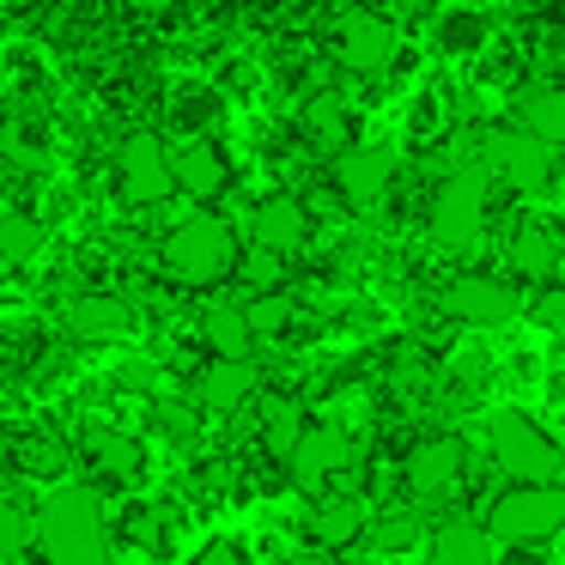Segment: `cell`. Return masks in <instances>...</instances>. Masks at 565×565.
Returning a JSON list of instances; mask_svg holds the SVG:
<instances>
[{"mask_svg":"<svg viewBox=\"0 0 565 565\" xmlns=\"http://www.w3.org/2000/svg\"><path fill=\"white\" fill-rule=\"evenodd\" d=\"M38 547L50 565H110L98 492L92 487H55L38 511Z\"/></svg>","mask_w":565,"mask_h":565,"instance_id":"6da1fadb","label":"cell"},{"mask_svg":"<svg viewBox=\"0 0 565 565\" xmlns=\"http://www.w3.org/2000/svg\"><path fill=\"white\" fill-rule=\"evenodd\" d=\"M159 262H164V274L183 280V286H213V280H225V274L237 268V237H232V225H225L220 213H189L183 225L164 232Z\"/></svg>","mask_w":565,"mask_h":565,"instance_id":"7a4b0ae2","label":"cell"},{"mask_svg":"<svg viewBox=\"0 0 565 565\" xmlns=\"http://www.w3.org/2000/svg\"><path fill=\"white\" fill-rule=\"evenodd\" d=\"M492 462H499L516 487H559V475H565L559 444L523 414H492Z\"/></svg>","mask_w":565,"mask_h":565,"instance_id":"3957f363","label":"cell"},{"mask_svg":"<svg viewBox=\"0 0 565 565\" xmlns=\"http://www.w3.org/2000/svg\"><path fill=\"white\" fill-rule=\"evenodd\" d=\"M559 529H565V487H516L487 516V541H504V547H535Z\"/></svg>","mask_w":565,"mask_h":565,"instance_id":"277c9868","label":"cell"},{"mask_svg":"<svg viewBox=\"0 0 565 565\" xmlns=\"http://www.w3.org/2000/svg\"><path fill=\"white\" fill-rule=\"evenodd\" d=\"M480 232H487V171L462 164L431 201V237L444 249H475Z\"/></svg>","mask_w":565,"mask_h":565,"instance_id":"5b68a950","label":"cell"},{"mask_svg":"<svg viewBox=\"0 0 565 565\" xmlns=\"http://www.w3.org/2000/svg\"><path fill=\"white\" fill-rule=\"evenodd\" d=\"M480 171H492V177H504L511 189L535 195V189L553 183V147H541V140L523 135L516 122L487 128V135H480Z\"/></svg>","mask_w":565,"mask_h":565,"instance_id":"8992f818","label":"cell"},{"mask_svg":"<svg viewBox=\"0 0 565 565\" xmlns=\"http://www.w3.org/2000/svg\"><path fill=\"white\" fill-rule=\"evenodd\" d=\"M116 183L135 207H159L164 195H177L171 183V147L159 135H128L122 152H116Z\"/></svg>","mask_w":565,"mask_h":565,"instance_id":"52a82bcc","label":"cell"},{"mask_svg":"<svg viewBox=\"0 0 565 565\" xmlns=\"http://www.w3.org/2000/svg\"><path fill=\"white\" fill-rule=\"evenodd\" d=\"M444 310L456 322H468V329H499V322H511L523 310V298L499 274H462V280L444 286Z\"/></svg>","mask_w":565,"mask_h":565,"instance_id":"ba28073f","label":"cell"},{"mask_svg":"<svg viewBox=\"0 0 565 565\" xmlns=\"http://www.w3.org/2000/svg\"><path fill=\"white\" fill-rule=\"evenodd\" d=\"M402 475H407V492H414V499H450V492L462 487V475H468L462 438H426V444H414Z\"/></svg>","mask_w":565,"mask_h":565,"instance_id":"9c48e42d","label":"cell"},{"mask_svg":"<svg viewBox=\"0 0 565 565\" xmlns=\"http://www.w3.org/2000/svg\"><path fill=\"white\" fill-rule=\"evenodd\" d=\"M395 183V159L383 147H341L334 152V195L347 207H377Z\"/></svg>","mask_w":565,"mask_h":565,"instance_id":"30bf717a","label":"cell"},{"mask_svg":"<svg viewBox=\"0 0 565 565\" xmlns=\"http://www.w3.org/2000/svg\"><path fill=\"white\" fill-rule=\"evenodd\" d=\"M334 50H341V67H353V74H383V67L395 62V50H402V38H395V25L377 13H347Z\"/></svg>","mask_w":565,"mask_h":565,"instance_id":"8fae6325","label":"cell"},{"mask_svg":"<svg viewBox=\"0 0 565 565\" xmlns=\"http://www.w3.org/2000/svg\"><path fill=\"white\" fill-rule=\"evenodd\" d=\"M249 237L256 249H274V256H298L310 237V207L298 195H268L256 213H249Z\"/></svg>","mask_w":565,"mask_h":565,"instance_id":"7c38bea8","label":"cell"},{"mask_svg":"<svg viewBox=\"0 0 565 565\" xmlns=\"http://www.w3.org/2000/svg\"><path fill=\"white\" fill-rule=\"evenodd\" d=\"M347 456H353V444H347L341 426H305V438L292 444V456H286V462H292V480H298V487L317 492L322 480H329L334 468L347 462Z\"/></svg>","mask_w":565,"mask_h":565,"instance_id":"4fadbf2b","label":"cell"},{"mask_svg":"<svg viewBox=\"0 0 565 565\" xmlns=\"http://www.w3.org/2000/svg\"><path fill=\"white\" fill-rule=\"evenodd\" d=\"M171 183L183 189L189 201H213L225 189L220 147H213V140H201V135H189L183 147H171Z\"/></svg>","mask_w":565,"mask_h":565,"instance_id":"5bb4252c","label":"cell"},{"mask_svg":"<svg viewBox=\"0 0 565 565\" xmlns=\"http://www.w3.org/2000/svg\"><path fill=\"white\" fill-rule=\"evenodd\" d=\"M359 529H365V499H353V492H329V499L310 504V541H317V553L353 547Z\"/></svg>","mask_w":565,"mask_h":565,"instance_id":"9a60e30c","label":"cell"},{"mask_svg":"<svg viewBox=\"0 0 565 565\" xmlns=\"http://www.w3.org/2000/svg\"><path fill=\"white\" fill-rule=\"evenodd\" d=\"M249 395H256V365H249V359H213L195 377V402L213 407V414H232Z\"/></svg>","mask_w":565,"mask_h":565,"instance_id":"2e32d148","label":"cell"},{"mask_svg":"<svg viewBox=\"0 0 565 565\" xmlns=\"http://www.w3.org/2000/svg\"><path fill=\"white\" fill-rule=\"evenodd\" d=\"M516 128L523 135H535L541 147L559 152L565 147V86H535L516 98Z\"/></svg>","mask_w":565,"mask_h":565,"instance_id":"e0dca14e","label":"cell"},{"mask_svg":"<svg viewBox=\"0 0 565 565\" xmlns=\"http://www.w3.org/2000/svg\"><path fill=\"white\" fill-rule=\"evenodd\" d=\"M426 565H492V541L475 523H450L426 541Z\"/></svg>","mask_w":565,"mask_h":565,"instance_id":"ac0fdd59","label":"cell"},{"mask_svg":"<svg viewBox=\"0 0 565 565\" xmlns=\"http://www.w3.org/2000/svg\"><path fill=\"white\" fill-rule=\"evenodd\" d=\"M67 329H74L79 341H116V334H128V305L110 292H92L67 310Z\"/></svg>","mask_w":565,"mask_h":565,"instance_id":"d6986e66","label":"cell"},{"mask_svg":"<svg viewBox=\"0 0 565 565\" xmlns=\"http://www.w3.org/2000/svg\"><path fill=\"white\" fill-rule=\"evenodd\" d=\"M201 341H207L213 359H249L256 334H249V322H244V305H213L207 317H201Z\"/></svg>","mask_w":565,"mask_h":565,"instance_id":"ffe728a7","label":"cell"},{"mask_svg":"<svg viewBox=\"0 0 565 565\" xmlns=\"http://www.w3.org/2000/svg\"><path fill=\"white\" fill-rule=\"evenodd\" d=\"M511 268L516 274H529V280H547L553 268H559V237L547 232V225H516V237H511Z\"/></svg>","mask_w":565,"mask_h":565,"instance_id":"44dd1931","label":"cell"},{"mask_svg":"<svg viewBox=\"0 0 565 565\" xmlns=\"http://www.w3.org/2000/svg\"><path fill=\"white\" fill-rule=\"evenodd\" d=\"M298 438H305V414H298V402L268 395V402H262V444H268L274 456H292Z\"/></svg>","mask_w":565,"mask_h":565,"instance_id":"7402d4cb","label":"cell"},{"mask_svg":"<svg viewBox=\"0 0 565 565\" xmlns=\"http://www.w3.org/2000/svg\"><path fill=\"white\" fill-rule=\"evenodd\" d=\"M86 456H92V468L110 475V480H135V468H140V444L122 438V431H92Z\"/></svg>","mask_w":565,"mask_h":565,"instance_id":"603a6c76","label":"cell"},{"mask_svg":"<svg viewBox=\"0 0 565 565\" xmlns=\"http://www.w3.org/2000/svg\"><path fill=\"white\" fill-rule=\"evenodd\" d=\"M31 541H38V516H31L25 504L0 499V565H19Z\"/></svg>","mask_w":565,"mask_h":565,"instance_id":"cb8c5ba5","label":"cell"},{"mask_svg":"<svg viewBox=\"0 0 565 565\" xmlns=\"http://www.w3.org/2000/svg\"><path fill=\"white\" fill-rule=\"evenodd\" d=\"M43 249V225L25 213H0V262H31Z\"/></svg>","mask_w":565,"mask_h":565,"instance_id":"d4e9b609","label":"cell"},{"mask_svg":"<svg viewBox=\"0 0 565 565\" xmlns=\"http://www.w3.org/2000/svg\"><path fill=\"white\" fill-rule=\"evenodd\" d=\"M244 322H249L256 341H262V334H280L286 322H292V305H286L280 292H262V298H249V305H244Z\"/></svg>","mask_w":565,"mask_h":565,"instance_id":"484cf974","label":"cell"},{"mask_svg":"<svg viewBox=\"0 0 565 565\" xmlns=\"http://www.w3.org/2000/svg\"><path fill=\"white\" fill-rule=\"evenodd\" d=\"M305 122H310V135H317L322 147H341V135H347V110H341V98H329V92H322V98L305 110Z\"/></svg>","mask_w":565,"mask_h":565,"instance_id":"4316f807","label":"cell"},{"mask_svg":"<svg viewBox=\"0 0 565 565\" xmlns=\"http://www.w3.org/2000/svg\"><path fill=\"white\" fill-rule=\"evenodd\" d=\"M280 274H286V256H274V249H249L244 256V286L249 292H280Z\"/></svg>","mask_w":565,"mask_h":565,"instance_id":"83f0119b","label":"cell"},{"mask_svg":"<svg viewBox=\"0 0 565 565\" xmlns=\"http://www.w3.org/2000/svg\"><path fill=\"white\" fill-rule=\"evenodd\" d=\"M535 322H541L547 334H559V341H565V286H553V292L535 298Z\"/></svg>","mask_w":565,"mask_h":565,"instance_id":"f1b7e54d","label":"cell"},{"mask_svg":"<svg viewBox=\"0 0 565 565\" xmlns=\"http://www.w3.org/2000/svg\"><path fill=\"white\" fill-rule=\"evenodd\" d=\"M414 535H419V529L407 523V516H395V523H383V535H377V541H383V547H407Z\"/></svg>","mask_w":565,"mask_h":565,"instance_id":"f546056e","label":"cell"},{"mask_svg":"<svg viewBox=\"0 0 565 565\" xmlns=\"http://www.w3.org/2000/svg\"><path fill=\"white\" fill-rule=\"evenodd\" d=\"M189 565H244V559H237L232 547H213V553H201V559H189Z\"/></svg>","mask_w":565,"mask_h":565,"instance_id":"4dcf8cb0","label":"cell"},{"mask_svg":"<svg viewBox=\"0 0 565 565\" xmlns=\"http://www.w3.org/2000/svg\"><path fill=\"white\" fill-rule=\"evenodd\" d=\"M122 7H140V13H159V7H171V0H122Z\"/></svg>","mask_w":565,"mask_h":565,"instance_id":"1f68e13d","label":"cell"},{"mask_svg":"<svg viewBox=\"0 0 565 565\" xmlns=\"http://www.w3.org/2000/svg\"><path fill=\"white\" fill-rule=\"evenodd\" d=\"M286 565H329V553H298V559H286Z\"/></svg>","mask_w":565,"mask_h":565,"instance_id":"d6a6232c","label":"cell"}]
</instances>
